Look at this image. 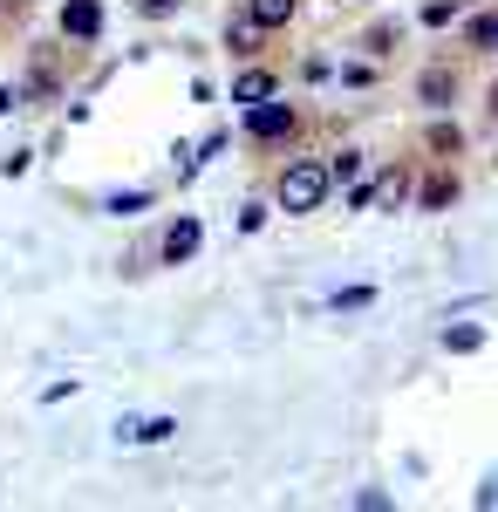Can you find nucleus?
<instances>
[{
  "mask_svg": "<svg viewBox=\"0 0 498 512\" xmlns=\"http://www.w3.org/2000/svg\"><path fill=\"white\" fill-rule=\"evenodd\" d=\"M273 198H280V212H321V198H328V171L321 164H287L280 171V185H273Z\"/></svg>",
  "mask_w": 498,
  "mask_h": 512,
  "instance_id": "f257e3e1",
  "label": "nucleus"
},
{
  "mask_svg": "<svg viewBox=\"0 0 498 512\" xmlns=\"http://www.w3.org/2000/svg\"><path fill=\"white\" fill-rule=\"evenodd\" d=\"M294 110H287V103H253V110H246V137H253V144H287V137H294Z\"/></svg>",
  "mask_w": 498,
  "mask_h": 512,
  "instance_id": "f03ea898",
  "label": "nucleus"
},
{
  "mask_svg": "<svg viewBox=\"0 0 498 512\" xmlns=\"http://www.w3.org/2000/svg\"><path fill=\"white\" fill-rule=\"evenodd\" d=\"M116 437H123V444H171V437H178V417H123Z\"/></svg>",
  "mask_w": 498,
  "mask_h": 512,
  "instance_id": "7ed1b4c3",
  "label": "nucleus"
},
{
  "mask_svg": "<svg viewBox=\"0 0 498 512\" xmlns=\"http://www.w3.org/2000/svg\"><path fill=\"white\" fill-rule=\"evenodd\" d=\"M62 35L69 41H96L103 35V7H96V0H69V7H62Z\"/></svg>",
  "mask_w": 498,
  "mask_h": 512,
  "instance_id": "20e7f679",
  "label": "nucleus"
},
{
  "mask_svg": "<svg viewBox=\"0 0 498 512\" xmlns=\"http://www.w3.org/2000/svg\"><path fill=\"white\" fill-rule=\"evenodd\" d=\"M260 41H267V28H260L246 7H239V14H226V48H232V55H253Z\"/></svg>",
  "mask_w": 498,
  "mask_h": 512,
  "instance_id": "39448f33",
  "label": "nucleus"
},
{
  "mask_svg": "<svg viewBox=\"0 0 498 512\" xmlns=\"http://www.w3.org/2000/svg\"><path fill=\"white\" fill-rule=\"evenodd\" d=\"M198 219H178V226H171V233H164V267H185V260H192L198 253Z\"/></svg>",
  "mask_w": 498,
  "mask_h": 512,
  "instance_id": "423d86ee",
  "label": "nucleus"
},
{
  "mask_svg": "<svg viewBox=\"0 0 498 512\" xmlns=\"http://www.w3.org/2000/svg\"><path fill=\"white\" fill-rule=\"evenodd\" d=\"M273 89H280V82H273V69H246V76L232 82V103H239V110H253V103H267Z\"/></svg>",
  "mask_w": 498,
  "mask_h": 512,
  "instance_id": "0eeeda50",
  "label": "nucleus"
},
{
  "mask_svg": "<svg viewBox=\"0 0 498 512\" xmlns=\"http://www.w3.org/2000/svg\"><path fill=\"white\" fill-rule=\"evenodd\" d=\"M458 171H437V178H423V192H417V205L423 212H444V205H458Z\"/></svg>",
  "mask_w": 498,
  "mask_h": 512,
  "instance_id": "6e6552de",
  "label": "nucleus"
},
{
  "mask_svg": "<svg viewBox=\"0 0 498 512\" xmlns=\"http://www.w3.org/2000/svg\"><path fill=\"white\" fill-rule=\"evenodd\" d=\"M294 7H301V0H246V14H253V21H260V28H287V21H294Z\"/></svg>",
  "mask_w": 498,
  "mask_h": 512,
  "instance_id": "1a4fd4ad",
  "label": "nucleus"
},
{
  "mask_svg": "<svg viewBox=\"0 0 498 512\" xmlns=\"http://www.w3.org/2000/svg\"><path fill=\"white\" fill-rule=\"evenodd\" d=\"M403 198H410V171H403V164H389L383 178H376V205H389V212H396Z\"/></svg>",
  "mask_w": 498,
  "mask_h": 512,
  "instance_id": "9d476101",
  "label": "nucleus"
},
{
  "mask_svg": "<svg viewBox=\"0 0 498 512\" xmlns=\"http://www.w3.org/2000/svg\"><path fill=\"white\" fill-rule=\"evenodd\" d=\"M444 349H451V355H478V349H485V328H478V321H458V328H444Z\"/></svg>",
  "mask_w": 498,
  "mask_h": 512,
  "instance_id": "9b49d317",
  "label": "nucleus"
},
{
  "mask_svg": "<svg viewBox=\"0 0 498 512\" xmlns=\"http://www.w3.org/2000/svg\"><path fill=\"white\" fill-rule=\"evenodd\" d=\"M321 171H328V185H355V178H362V151H335Z\"/></svg>",
  "mask_w": 498,
  "mask_h": 512,
  "instance_id": "f8f14e48",
  "label": "nucleus"
},
{
  "mask_svg": "<svg viewBox=\"0 0 498 512\" xmlns=\"http://www.w3.org/2000/svg\"><path fill=\"white\" fill-rule=\"evenodd\" d=\"M423 144H430V151H437V158H458L464 130H458V123H430V137H423Z\"/></svg>",
  "mask_w": 498,
  "mask_h": 512,
  "instance_id": "ddd939ff",
  "label": "nucleus"
},
{
  "mask_svg": "<svg viewBox=\"0 0 498 512\" xmlns=\"http://www.w3.org/2000/svg\"><path fill=\"white\" fill-rule=\"evenodd\" d=\"M423 103H451V89H458V82H451V69H423Z\"/></svg>",
  "mask_w": 498,
  "mask_h": 512,
  "instance_id": "4468645a",
  "label": "nucleus"
},
{
  "mask_svg": "<svg viewBox=\"0 0 498 512\" xmlns=\"http://www.w3.org/2000/svg\"><path fill=\"white\" fill-rule=\"evenodd\" d=\"M369 301H376V287H342V294H335L328 308H335V315H362Z\"/></svg>",
  "mask_w": 498,
  "mask_h": 512,
  "instance_id": "2eb2a0df",
  "label": "nucleus"
},
{
  "mask_svg": "<svg viewBox=\"0 0 498 512\" xmlns=\"http://www.w3.org/2000/svg\"><path fill=\"white\" fill-rule=\"evenodd\" d=\"M144 205H151V192H110V198H103V212H116V219L144 212Z\"/></svg>",
  "mask_w": 498,
  "mask_h": 512,
  "instance_id": "dca6fc26",
  "label": "nucleus"
},
{
  "mask_svg": "<svg viewBox=\"0 0 498 512\" xmlns=\"http://www.w3.org/2000/svg\"><path fill=\"white\" fill-rule=\"evenodd\" d=\"M451 21H458V0H430L423 7V28H451Z\"/></svg>",
  "mask_w": 498,
  "mask_h": 512,
  "instance_id": "f3484780",
  "label": "nucleus"
},
{
  "mask_svg": "<svg viewBox=\"0 0 498 512\" xmlns=\"http://www.w3.org/2000/svg\"><path fill=\"white\" fill-rule=\"evenodd\" d=\"M471 48H498V14H478L471 21Z\"/></svg>",
  "mask_w": 498,
  "mask_h": 512,
  "instance_id": "a211bd4d",
  "label": "nucleus"
},
{
  "mask_svg": "<svg viewBox=\"0 0 498 512\" xmlns=\"http://www.w3.org/2000/svg\"><path fill=\"white\" fill-rule=\"evenodd\" d=\"M389 41H396V21H376V28H369V41H362V48H369V55H389Z\"/></svg>",
  "mask_w": 498,
  "mask_h": 512,
  "instance_id": "6ab92c4d",
  "label": "nucleus"
},
{
  "mask_svg": "<svg viewBox=\"0 0 498 512\" xmlns=\"http://www.w3.org/2000/svg\"><path fill=\"white\" fill-rule=\"evenodd\" d=\"M185 0H137V14H151V21H164V14H178Z\"/></svg>",
  "mask_w": 498,
  "mask_h": 512,
  "instance_id": "aec40b11",
  "label": "nucleus"
},
{
  "mask_svg": "<svg viewBox=\"0 0 498 512\" xmlns=\"http://www.w3.org/2000/svg\"><path fill=\"white\" fill-rule=\"evenodd\" d=\"M478 506H498V472L485 478V485H478Z\"/></svg>",
  "mask_w": 498,
  "mask_h": 512,
  "instance_id": "412c9836",
  "label": "nucleus"
},
{
  "mask_svg": "<svg viewBox=\"0 0 498 512\" xmlns=\"http://www.w3.org/2000/svg\"><path fill=\"white\" fill-rule=\"evenodd\" d=\"M7 110H21V96H14V89H0V117H7Z\"/></svg>",
  "mask_w": 498,
  "mask_h": 512,
  "instance_id": "4be33fe9",
  "label": "nucleus"
},
{
  "mask_svg": "<svg viewBox=\"0 0 498 512\" xmlns=\"http://www.w3.org/2000/svg\"><path fill=\"white\" fill-rule=\"evenodd\" d=\"M348 7H369V0H348Z\"/></svg>",
  "mask_w": 498,
  "mask_h": 512,
  "instance_id": "5701e85b",
  "label": "nucleus"
}]
</instances>
